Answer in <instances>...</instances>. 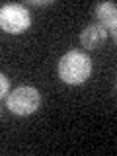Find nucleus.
Listing matches in <instances>:
<instances>
[{
    "label": "nucleus",
    "instance_id": "1",
    "mask_svg": "<svg viewBox=\"0 0 117 156\" xmlns=\"http://www.w3.org/2000/svg\"><path fill=\"white\" fill-rule=\"evenodd\" d=\"M92 72V61L82 51H68L58 61V76L62 82L78 86L88 80Z\"/></svg>",
    "mask_w": 117,
    "mask_h": 156
},
{
    "label": "nucleus",
    "instance_id": "2",
    "mask_svg": "<svg viewBox=\"0 0 117 156\" xmlns=\"http://www.w3.org/2000/svg\"><path fill=\"white\" fill-rule=\"evenodd\" d=\"M6 104L14 115H31L33 111L39 109L41 96L33 86H22L16 88L12 94H8Z\"/></svg>",
    "mask_w": 117,
    "mask_h": 156
},
{
    "label": "nucleus",
    "instance_id": "5",
    "mask_svg": "<svg viewBox=\"0 0 117 156\" xmlns=\"http://www.w3.org/2000/svg\"><path fill=\"white\" fill-rule=\"evenodd\" d=\"M94 16L101 27L111 29L117 23V4L113 2H100L94 10Z\"/></svg>",
    "mask_w": 117,
    "mask_h": 156
},
{
    "label": "nucleus",
    "instance_id": "6",
    "mask_svg": "<svg viewBox=\"0 0 117 156\" xmlns=\"http://www.w3.org/2000/svg\"><path fill=\"white\" fill-rule=\"evenodd\" d=\"M8 84H10V80L6 78V74H0V98L2 100H6V96H8Z\"/></svg>",
    "mask_w": 117,
    "mask_h": 156
},
{
    "label": "nucleus",
    "instance_id": "4",
    "mask_svg": "<svg viewBox=\"0 0 117 156\" xmlns=\"http://www.w3.org/2000/svg\"><path fill=\"white\" fill-rule=\"evenodd\" d=\"M105 37H107V29L101 27L100 23H92V26L84 27V31L80 33V43L86 49H96L98 45H101L105 41Z\"/></svg>",
    "mask_w": 117,
    "mask_h": 156
},
{
    "label": "nucleus",
    "instance_id": "7",
    "mask_svg": "<svg viewBox=\"0 0 117 156\" xmlns=\"http://www.w3.org/2000/svg\"><path fill=\"white\" fill-rule=\"evenodd\" d=\"M109 31H111V37H113V39H115V43H117V23L109 29Z\"/></svg>",
    "mask_w": 117,
    "mask_h": 156
},
{
    "label": "nucleus",
    "instance_id": "3",
    "mask_svg": "<svg viewBox=\"0 0 117 156\" xmlns=\"http://www.w3.org/2000/svg\"><path fill=\"white\" fill-rule=\"evenodd\" d=\"M31 23V14L23 4H4L0 10V26L6 33H22Z\"/></svg>",
    "mask_w": 117,
    "mask_h": 156
}]
</instances>
